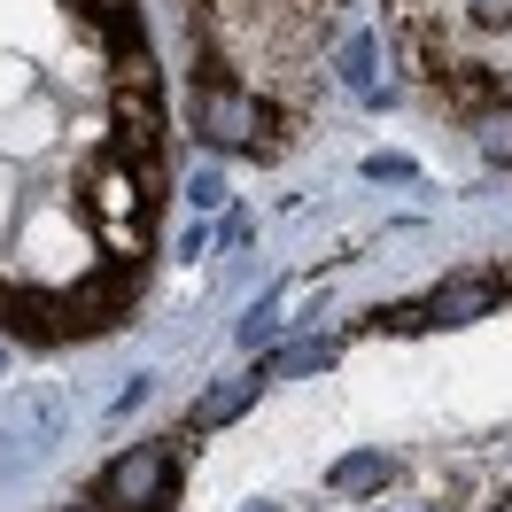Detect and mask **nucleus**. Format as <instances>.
<instances>
[{"instance_id": "obj_3", "label": "nucleus", "mask_w": 512, "mask_h": 512, "mask_svg": "<svg viewBox=\"0 0 512 512\" xmlns=\"http://www.w3.org/2000/svg\"><path fill=\"white\" fill-rule=\"evenodd\" d=\"M132 295H140V256H117V264H101L86 288L70 295V303H55V311H70L63 326H78V334H94V326H117L132 311Z\"/></svg>"}, {"instance_id": "obj_5", "label": "nucleus", "mask_w": 512, "mask_h": 512, "mask_svg": "<svg viewBox=\"0 0 512 512\" xmlns=\"http://www.w3.org/2000/svg\"><path fill=\"white\" fill-rule=\"evenodd\" d=\"M256 388H264V373H233V381L202 388V396H194V412H187V427H194V435H210V427H225V419H241L256 404Z\"/></svg>"}, {"instance_id": "obj_10", "label": "nucleus", "mask_w": 512, "mask_h": 512, "mask_svg": "<svg viewBox=\"0 0 512 512\" xmlns=\"http://www.w3.org/2000/svg\"><path fill=\"white\" fill-rule=\"evenodd\" d=\"M474 132H481V156H489V163H512V109H505V101H497V109H481Z\"/></svg>"}, {"instance_id": "obj_2", "label": "nucleus", "mask_w": 512, "mask_h": 512, "mask_svg": "<svg viewBox=\"0 0 512 512\" xmlns=\"http://www.w3.org/2000/svg\"><path fill=\"white\" fill-rule=\"evenodd\" d=\"M101 512H171V450L140 443L101 474Z\"/></svg>"}, {"instance_id": "obj_8", "label": "nucleus", "mask_w": 512, "mask_h": 512, "mask_svg": "<svg viewBox=\"0 0 512 512\" xmlns=\"http://www.w3.org/2000/svg\"><path fill=\"white\" fill-rule=\"evenodd\" d=\"M388 474H396V458H381V450H350V458H342V466H334L326 481H334L342 497H373Z\"/></svg>"}, {"instance_id": "obj_11", "label": "nucleus", "mask_w": 512, "mask_h": 512, "mask_svg": "<svg viewBox=\"0 0 512 512\" xmlns=\"http://www.w3.org/2000/svg\"><path fill=\"white\" fill-rule=\"evenodd\" d=\"M326 365H334V342H295L272 373H326Z\"/></svg>"}, {"instance_id": "obj_14", "label": "nucleus", "mask_w": 512, "mask_h": 512, "mask_svg": "<svg viewBox=\"0 0 512 512\" xmlns=\"http://www.w3.org/2000/svg\"><path fill=\"white\" fill-rule=\"evenodd\" d=\"M365 179H412V163L404 156H365Z\"/></svg>"}, {"instance_id": "obj_12", "label": "nucleus", "mask_w": 512, "mask_h": 512, "mask_svg": "<svg viewBox=\"0 0 512 512\" xmlns=\"http://www.w3.org/2000/svg\"><path fill=\"white\" fill-rule=\"evenodd\" d=\"M342 78H350L357 94H373V39H350V47H342Z\"/></svg>"}, {"instance_id": "obj_4", "label": "nucleus", "mask_w": 512, "mask_h": 512, "mask_svg": "<svg viewBox=\"0 0 512 512\" xmlns=\"http://www.w3.org/2000/svg\"><path fill=\"white\" fill-rule=\"evenodd\" d=\"M264 125H272V109H264V101H249L233 78H202V132H210L218 148H249Z\"/></svg>"}, {"instance_id": "obj_7", "label": "nucleus", "mask_w": 512, "mask_h": 512, "mask_svg": "<svg viewBox=\"0 0 512 512\" xmlns=\"http://www.w3.org/2000/svg\"><path fill=\"white\" fill-rule=\"evenodd\" d=\"M497 280H450V288H435L427 295V311H435V319L443 326H458V319H481V311H497Z\"/></svg>"}, {"instance_id": "obj_16", "label": "nucleus", "mask_w": 512, "mask_h": 512, "mask_svg": "<svg viewBox=\"0 0 512 512\" xmlns=\"http://www.w3.org/2000/svg\"><path fill=\"white\" fill-rule=\"evenodd\" d=\"M249 512H280V505H249Z\"/></svg>"}, {"instance_id": "obj_9", "label": "nucleus", "mask_w": 512, "mask_h": 512, "mask_svg": "<svg viewBox=\"0 0 512 512\" xmlns=\"http://www.w3.org/2000/svg\"><path fill=\"white\" fill-rule=\"evenodd\" d=\"M78 8H86L101 32L117 39V47H132V55H140V8H132V0H78Z\"/></svg>"}, {"instance_id": "obj_17", "label": "nucleus", "mask_w": 512, "mask_h": 512, "mask_svg": "<svg viewBox=\"0 0 512 512\" xmlns=\"http://www.w3.org/2000/svg\"><path fill=\"white\" fill-rule=\"evenodd\" d=\"M70 512H101V505H70Z\"/></svg>"}, {"instance_id": "obj_6", "label": "nucleus", "mask_w": 512, "mask_h": 512, "mask_svg": "<svg viewBox=\"0 0 512 512\" xmlns=\"http://www.w3.org/2000/svg\"><path fill=\"white\" fill-rule=\"evenodd\" d=\"M443 94H450V109H458V117H481V109H497V101H505V70L458 63V70H443Z\"/></svg>"}, {"instance_id": "obj_13", "label": "nucleus", "mask_w": 512, "mask_h": 512, "mask_svg": "<svg viewBox=\"0 0 512 512\" xmlns=\"http://www.w3.org/2000/svg\"><path fill=\"white\" fill-rule=\"evenodd\" d=\"M381 326L388 334H419V326H435V311L427 303H396V311H381Z\"/></svg>"}, {"instance_id": "obj_15", "label": "nucleus", "mask_w": 512, "mask_h": 512, "mask_svg": "<svg viewBox=\"0 0 512 512\" xmlns=\"http://www.w3.org/2000/svg\"><path fill=\"white\" fill-rule=\"evenodd\" d=\"M466 8H474L481 24H512V0H466Z\"/></svg>"}, {"instance_id": "obj_1", "label": "nucleus", "mask_w": 512, "mask_h": 512, "mask_svg": "<svg viewBox=\"0 0 512 512\" xmlns=\"http://www.w3.org/2000/svg\"><path fill=\"white\" fill-rule=\"evenodd\" d=\"M156 148H163L156 78H148V63L132 55V78L117 86V163H125V171H140V187H148V194L163 187V171H156Z\"/></svg>"}]
</instances>
